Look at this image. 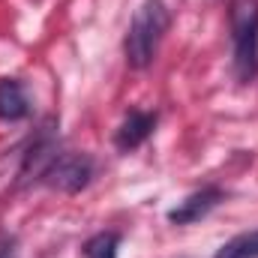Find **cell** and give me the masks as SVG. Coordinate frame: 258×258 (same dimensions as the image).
Instances as JSON below:
<instances>
[{"label":"cell","mask_w":258,"mask_h":258,"mask_svg":"<svg viewBox=\"0 0 258 258\" xmlns=\"http://www.w3.org/2000/svg\"><path fill=\"white\" fill-rule=\"evenodd\" d=\"M171 27V12L162 0H144L135 15H132V24L126 30V39H123V54H126V63L132 69H147L153 63L156 51H159V42L165 39Z\"/></svg>","instance_id":"cell-1"},{"label":"cell","mask_w":258,"mask_h":258,"mask_svg":"<svg viewBox=\"0 0 258 258\" xmlns=\"http://www.w3.org/2000/svg\"><path fill=\"white\" fill-rule=\"evenodd\" d=\"M231 48H234V78L252 84L258 78V0L231 3Z\"/></svg>","instance_id":"cell-2"},{"label":"cell","mask_w":258,"mask_h":258,"mask_svg":"<svg viewBox=\"0 0 258 258\" xmlns=\"http://www.w3.org/2000/svg\"><path fill=\"white\" fill-rule=\"evenodd\" d=\"M90 177H93V159L87 153H75V150L57 153L42 171V183H48L51 189H60L66 195L81 192L90 183Z\"/></svg>","instance_id":"cell-3"},{"label":"cell","mask_w":258,"mask_h":258,"mask_svg":"<svg viewBox=\"0 0 258 258\" xmlns=\"http://www.w3.org/2000/svg\"><path fill=\"white\" fill-rule=\"evenodd\" d=\"M219 201H222V189L219 186H201V189L189 192L183 201H177V207L168 210V222L171 225H192L198 219H204Z\"/></svg>","instance_id":"cell-4"},{"label":"cell","mask_w":258,"mask_h":258,"mask_svg":"<svg viewBox=\"0 0 258 258\" xmlns=\"http://www.w3.org/2000/svg\"><path fill=\"white\" fill-rule=\"evenodd\" d=\"M156 129V111H141V108H129L123 123L114 132V147L120 153H129L135 147H141Z\"/></svg>","instance_id":"cell-5"},{"label":"cell","mask_w":258,"mask_h":258,"mask_svg":"<svg viewBox=\"0 0 258 258\" xmlns=\"http://www.w3.org/2000/svg\"><path fill=\"white\" fill-rule=\"evenodd\" d=\"M30 114V99L27 90L18 78H3L0 81V120H21Z\"/></svg>","instance_id":"cell-6"},{"label":"cell","mask_w":258,"mask_h":258,"mask_svg":"<svg viewBox=\"0 0 258 258\" xmlns=\"http://www.w3.org/2000/svg\"><path fill=\"white\" fill-rule=\"evenodd\" d=\"M213 258H258V228L255 231H243L231 240H225Z\"/></svg>","instance_id":"cell-7"},{"label":"cell","mask_w":258,"mask_h":258,"mask_svg":"<svg viewBox=\"0 0 258 258\" xmlns=\"http://www.w3.org/2000/svg\"><path fill=\"white\" fill-rule=\"evenodd\" d=\"M120 234L117 231H99L84 243V258H117Z\"/></svg>","instance_id":"cell-8"},{"label":"cell","mask_w":258,"mask_h":258,"mask_svg":"<svg viewBox=\"0 0 258 258\" xmlns=\"http://www.w3.org/2000/svg\"><path fill=\"white\" fill-rule=\"evenodd\" d=\"M12 240H0V258H12Z\"/></svg>","instance_id":"cell-9"}]
</instances>
